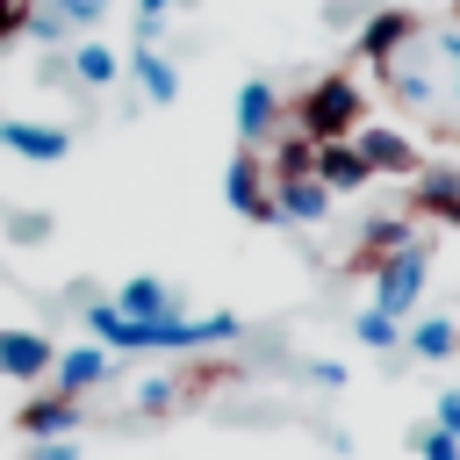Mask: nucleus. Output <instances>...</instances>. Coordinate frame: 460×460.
Returning a JSON list of instances; mask_svg holds the SVG:
<instances>
[{
  "instance_id": "nucleus-8",
  "label": "nucleus",
  "mask_w": 460,
  "mask_h": 460,
  "mask_svg": "<svg viewBox=\"0 0 460 460\" xmlns=\"http://www.w3.org/2000/svg\"><path fill=\"white\" fill-rule=\"evenodd\" d=\"M79 417H86L79 395H58V388H50V395H36V402L14 410V431H22V438H65V431H79Z\"/></svg>"
},
{
  "instance_id": "nucleus-20",
  "label": "nucleus",
  "mask_w": 460,
  "mask_h": 460,
  "mask_svg": "<svg viewBox=\"0 0 460 460\" xmlns=\"http://www.w3.org/2000/svg\"><path fill=\"white\" fill-rule=\"evenodd\" d=\"M273 180H302V172H316V144L295 129V137H280V151H273V165H266Z\"/></svg>"
},
{
  "instance_id": "nucleus-11",
  "label": "nucleus",
  "mask_w": 460,
  "mask_h": 460,
  "mask_svg": "<svg viewBox=\"0 0 460 460\" xmlns=\"http://www.w3.org/2000/svg\"><path fill=\"white\" fill-rule=\"evenodd\" d=\"M323 208H331V187H323L316 172L273 180V216H280V223H323Z\"/></svg>"
},
{
  "instance_id": "nucleus-10",
  "label": "nucleus",
  "mask_w": 460,
  "mask_h": 460,
  "mask_svg": "<svg viewBox=\"0 0 460 460\" xmlns=\"http://www.w3.org/2000/svg\"><path fill=\"white\" fill-rule=\"evenodd\" d=\"M280 115H288V108H280V93H273L266 79H244V86H237V144L273 137V129H280Z\"/></svg>"
},
{
  "instance_id": "nucleus-3",
  "label": "nucleus",
  "mask_w": 460,
  "mask_h": 460,
  "mask_svg": "<svg viewBox=\"0 0 460 460\" xmlns=\"http://www.w3.org/2000/svg\"><path fill=\"white\" fill-rule=\"evenodd\" d=\"M424 273H431V244L410 237L402 252H388V259L374 266V309H381V316H410L417 295H424Z\"/></svg>"
},
{
  "instance_id": "nucleus-18",
  "label": "nucleus",
  "mask_w": 460,
  "mask_h": 460,
  "mask_svg": "<svg viewBox=\"0 0 460 460\" xmlns=\"http://www.w3.org/2000/svg\"><path fill=\"white\" fill-rule=\"evenodd\" d=\"M410 201H417L424 216H453V208H460V165H438V172H424V180L410 187Z\"/></svg>"
},
{
  "instance_id": "nucleus-6",
  "label": "nucleus",
  "mask_w": 460,
  "mask_h": 460,
  "mask_svg": "<svg viewBox=\"0 0 460 460\" xmlns=\"http://www.w3.org/2000/svg\"><path fill=\"white\" fill-rule=\"evenodd\" d=\"M50 359H58V345L43 331H14V323L0 331V381H43Z\"/></svg>"
},
{
  "instance_id": "nucleus-17",
  "label": "nucleus",
  "mask_w": 460,
  "mask_h": 460,
  "mask_svg": "<svg viewBox=\"0 0 460 460\" xmlns=\"http://www.w3.org/2000/svg\"><path fill=\"white\" fill-rule=\"evenodd\" d=\"M65 58H72V79H79V86H108V79L122 72V58H115L108 43H93V36H79Z\"/></svg>"
},
{
  "instance_id": "nucleus-23",
  "label": "nucleus",
  "mask_w": 460,
  "mask_h": 460,
  "mask_svg": "<svg viewBox=\"0 0 460 460\" xmlns=\"http://www.w3.org/2000/svg\"><path fill=\"white\" fill-rule=\"evenodd\" d=\"M50 14H58L65 29H93V22L108 14V0H50Z\"/></svg>"
},
{
  "instance_id": "nucleus-4",
  "label": "nucleus",
  "mask_w": 460,
  "mask_h": 460,
  "mask_svg": "<svg viewBox=\"0 0 460 460\" xmlns=\"http://www.w3.org/2000/svg\"><path fill=\"white\" fill-rule=\"evenodd\" d=\"M223 201H230L244 223H280V216H273V172L259 165L252 144H237V158L223 165Z\"/></svg>"
},
{
  "instance_id": "nucleus-32",
  "label": "nucleus",
  "mask_w": 460,
  "mask_h": 460,
  "mask_svg": "<svg viewBox=\"0 0 460 460\" xmlns=\"http://www.w3.org/2000/svg\"><path fill=\"white\" fill-rule=\"evenodd\" d=\"M453 7H460V0H453Z\"/></svg>"
},
{
  "instance_id": "nucleus-13",
  "label": "nucleus",
  "mask_w": 460,
  "mask_h": 460,
  "mask_svg": "<svg viewBox=\"0 0 460 460\" xmlns=\"http://www.w3.org/2000/svg\"><path fill=\"white\" fill-rule=\"evenodd\" d=\"M417 36V22L402 14V7H388V14H374L367 29H359V58H374V65H388V58H402V43Z\"/></svg>"
},
{
  "instance_id": "nucleus-5",
  "label": "nucleus",
  "mask_w": 460,
  "mask_h": 460,
  "mask_svg": "<svg viewBox=\"0 0 460 460\" xmlns=\"http://www.w3.org/2000/svg\"><path fill=\"white\" fill-rule=\"evenodd\" d=\"M101 381H108V345L101 338L93 345H58V359H50V388L58 395H86Z\"/></svg>"
},
{
  "instance_id": "nucleus-9",
  "label": "nucleus",
  "mask_w": 460,
  "mask_h": 460,
  "mask_svg": "<svg viewBox=\"0 0 460 460\" xmlns=\"http://www.w3.org/2000/svg\"><path fill=\"white\" fill-rule=\"evenodd\" d=\"M352 144H359V158H367V172H417V144H410L402 129H381V122H359V129H352Z\"/></svg>"
},
{
  "instance_id": "nucleus-30",
  "label": "nucleus",
  "mask_w": 460,
  "mask_h": 460,
  "mask_svg": "<svg viewBox=\"0 0 460 460\" xmlns=\"http://www.w3.org/2000/svg\"><path fill=\"white\" fill-rule=\"evenodd\" d=\"M165 7H172V0H137V14H165Z\"/></svg>"
},
{
  "instance_id": "nucleus-29",
  "label": "nucleus",
  "mask_w": 460,
  "mask_h": 460,
  "mask_svg": "<svg viewBox=\"0 0 460 460\" xmlns=\"http://www.w3.org/2000/svg\"><path fill=\"white\" fill-rule=\"evenodd\" d=\"M446 58H453V101H460V29L446 36Z\"/></svg>"
},
{
  "instance_id": "nucleus-24",
  "label": "nucleus",
  "mask_w": 460,
  "mask_h": 460,
  "mask_svg": "<svg viewBox=\"0 0 460 460\" xmlns=\"http://www.w3.org/2000/svg\"><path fill=\"white\" fill-rule=\"evenodd\" d=\"M7 237H14V244H43V237H50V216H43V208H22V216H7Z\"/></svg>"
},
{
  "instance_id": "nucleus-12",
  "label": "nucleus",
  "mask_w": 460,
  "mask_h": 460,
  "mask_svg": "<svg viewBox=\"0 0 460 460\" xmlns=\"http://www.w3.org/2000/svg\"><path fill=\"white\" fill-rule=\"evenodd\" d=\"M316 180H323L331 194H352V187H367L374 172H367L359 144H352V137H338V144H316Z\"/></svg>"
},
{
  "instance_id": "nucleus-2",
  "label": "nucleus",
  "mask_w": 460,
  "mask_h": 460,
  "mask_svg": "<svg viewBox=\"0 0 460 460\" xmlns=\"http://www.w3.org/2000/svg\"><path fill=\"white\" fill-rule=\"evenodd\" d=\"M359 115H367V93H359L345 72H331V79L302 86V101L288 108V122H295L309 144H338V137H352V129H359Z\"/></svg>"
},
{
  "instance_id": "nucleus-22",
  "label": "nucleus",
  "mask_w": 460,
  "mask_h": 460,
  "mask_svg": "<svg viewBox=\"0 0 460 460\" xmlns=\"http://www.w3.org/2000/svg\"><path fill=\"white\" fill-rule=\"evenodd\" d=\"M424 460H460V438L453 431H438V424H417V438H410Z\"/></svg>"
},
{
  "instance_id": "nucleus-15",
  "label": "nucleus",
  "mask_w": 460,
  "mask_h": 460,
  "mask_svg": "<svg viewBox=\"0 0 460 460\" xmlns=\"http://www.w3.org/2000/svg\"><path fill=\"white\" fill-rule=\"evenodd\" d=\"M129 72H137V86H144V101H180V72H172V58L165 50H151V43H137V58H122Z\"/></svg>"
},
{
  "instance_id": "nucleus-16",
  "label": "nucleus",
  "mask_w": 460,
  "mask_h": 460,
  "mask_svg": "<svg viewBox=\"0 0 460 460\" xmlns=\"http://www.w3.org/2000/svg\"><path fill=\"white\" fill-rule=\"evenodd\" d=\"M410 237H417V230H410L402 216H381V223H367V237H359V252H352V266H359V273H374V266H381L388 252H402Z\"/></svg>"
},
{
  "instance_id": "nucleus-7",
  "label": "nucleus",
  "mask_w": 460,
  "mask_h": 460,
  "mask_svg": "<svg viewBox=\"0 0 460 460\" xmlns=\"http://www.w3.org/2000/svg\"><path fill=\"white\" fill-rule=\"evenodd\" d=\"M0 144H7V151H22V158H36V165H58V158L72 151V129H58V122H22V115H0Z\"/></svg>"
},
{
  "instance_id": "nucleus-28",
  "label": "nucleus",
  "mask_w": 460,
  "mask_h": 460,
  "mask_svg": "<svg viewBox=\"0 0 460 460\" xmlns=\"http://www.w3.org/2000/svg\"><path fill=\"white\" fill-rule=\"evenodd\" d=\"M29 22V0H0V36H14Z\"/></svg>"
},
{
  "instance_id": "nucleus-25",
  "label": "nucleus",
  "mask_w": 460,
  "mask_h": 460,
  "mask_svg": "<svg viewBox=\"0 0 460 460\" xmlns=\"http://www.w3.org/2000/svg\"><path fill=\"white\" fill-rule=\"evenodd\" d=\"M172 402H180V381H144V388H137V410H144V417H165Z\"/></svg>"
},
{
  "instance_id": "nucleus-31",
  "label": "nucleus",
  "mask_w": 460,
  "mask_h": 460,
  "mask_svg": "<svg viewBox=\"0 0 460 460\" xmlns=\"http://www.w3.org/2000/svg\"><path fill=\"white\" fill-rule=\"evenodd\" d=\"M446 223H460V208H453V216H446Z\"/></svg>"
},
{
  "instance_id": "nucleus-19",
  "label": "nucleus",
  "mask_w": 460,
  "mask_h": 460,
  "mask_svg": "<svg viewBox=\"0 0 460 460\" xmlns=\"http://www.w3.org/2000/svg\"><path fill=\"white\" fill-rule=\"evenodd\" d=\"M402 345H410L417 359H446V352L460 345V331H453V316H424V323H417V331H410Z\"/></svg>"
},
{
  "instance_id": "nucleus-21",
  "label": "nucleus",
  "mask_w": 460,
  "mask_h": 460,
  "mask_svg": "<svg viewBox=\"0 0 460 460\" xmlns=\"http://www.w3.org/2000/svg\"><path fill=\"white\" fill-rule=\"evenodd\" d=\"M352 338H359V345H374V352H381V345H402L395 316H381V309H359V316H352Z\"/></svg>"
},
{
  "instance_id": "nucleus-14",
  "label": "nucleus",
  "mask_w": 460,
  "mask_h": 460,
  "mask_svg": "<svg viewBox=\"0 0 460 460\" xmlns=\"http://www.w3.org/2000/svg\"><path fill=\"white\" fill-rule=\"evenodd\" d=\"M122 316H180V295L165 288V280H151V273H137V280H122L115 295H108Z\"/></svg>"
},
{
  "instance_id": "nucleus-1",
  "label": "nucleus",
  "mask_w": 460,
  "mask_h": 460,
  "mask_svg": "<svg viewBox=\"0 0 460 460\" xmlns=\"http://www.w3.org/2000/svg\"><path fill=\"white\" fill-rule=\"evenodd\" d=\"M86 331L115 352H201V345H230L244 323L237 316H122L115 302H86Z\"/></svg>"
},
{
  "instance_id": "nucleus-26",
  "label": "nucleus",
  "mask_w": 460,
  "mask_h": 460,
  "mask_svg": "<svg viewBox=\"0 0 460 460\" xmlns=\"http://www.w3.org/2000/svg\"><path fill=\"white\" fill-rule=\"evenodd\" d=\"M29 460H79V446H72V431L65 438H29Z\"/></svg>"
},
{
  "instance_id": "nucleus-27",
  "label": "nucleus",
  "mask_w": 460,
  "mask_h": 460,
  "mask_svg": "<svg viewBox=\"0 0 460 460\" xmlns=\"http://www.w3.org/2000/svg\"><path fill=\"white\" fill-rule=\"evenodd\" d=\"M431 424H438V431H453V438H460V388H453V395H438V402H431Z\"/></svg>"
}]
</instances>
